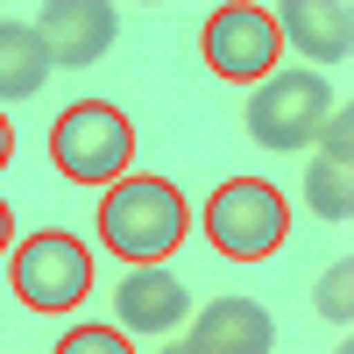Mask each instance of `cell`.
<instances>
[{
    "label": "cell",
    "instance_id": "obj_1",
    "mask_svg": "<svg viewBox=\"0 0 354 354\" xmlns=\"http://www.w3.org/2000/svg\"><path fill=\"white\" fill-rule=\"evenodd\" d=\"M185 198H177V185H163V177H121V185H106L100 198V234L113 255L128 262H163L177 241H185Z\"/></svg>",
    "mask_w": 354,
    "mask_h": 354
},
{
    "label": "cell",
    "instance_id": "obj_2",
    "mask_svg": "<svg viewBox=\"0 0 354 354\" xmlns=\"http://www.w3.org/2000/svg\"><path fill=\"white\" fill-rule=\"evenodd\" d=\"M50 156H57L64 177H78V185H121V170H128V156H135V128H128L121 106L78 100V106L57 113Z\"/></svg>",
    "mask_w": 354,
    "mask_h": 354
},
{
    "label": "cell",
    "instance_id": "obj_3",
    "mask_svg": "<svg viewBox=\"0 0 354 354\" xmlns=\"http://www.w3.org/2000/svg\"><path fill=\"white\" fill-rule=\"evenodd\" d=\"M283 198L277 185H262V177H227V185L213 192V205H205V234H213V248L234 255V262H262L283 248Z\"/></svg>",
    "mask_w": 354,
    "mask_h": 354
},
{
    "label": "cell",
    "instance_id": "obj_4",
    "mask_svg": "<svg viewBox=\"0 0 354 354\" xmlns=\"http://www.w3.org/2000/svg\"><path fill=\"white\" fill-rule=\"evenodd\" d=\"M326 113H333V93L319 71H270L248 93V135L262 149H305Z\"/></svg>",
    "mask_w": 354,
    "mask_h": 354
},
{
    "label": "cell",
    "instance_id": "obj_5",
    "mask_svg": "<svg viewBox=\"0 0 354 354\" xmlns=\"http://www.w3.org/2000/svg\"><path fill=\"white\" fill-rule=\"evenodd\" d=\"M85 290H93V255H85L71 234H28V241L15 248V298L28 312H71Z\"/></svg>",
    "mask_w": 354,
    "mask_h": 354
},
{
    "label": "cell",
    "instance_id": "obj_6",
    "mask_svg": "<svg viewBox=\"0 0 354 354\" xmlns=\"http://www.w3.org/2000/svg\"><path fill=\"white\" fill-rule=\"evenodd\" d=\"M36 28V43L50 64H64V71H85V64H100V57L113 50V36H121V15L106 8V0H50V8L28 21Z\"/></svg>",
    "mask_w": 354,
    "mask_h": 354
},
{
    "label": "cell",
    "instance_id": "obj_7",
    "mask_svg": "<svg viewBox=\"0 0 354 354\" xmlns=\"http://www.w3.org/2000/svg\"><path fill=\"white\" fill-rule=\"evenodd\" d=\"M205 64L220 78H270L277 71V21L270 8H213L205 15Z\"/></svg>",
    "mask_w": 354,
    "mask_h": 354
},
{
    "label": "cell",
    "instance_id": "obj_8",
    "mask_svg": "<svg viewBox=\"0 0 354 354\" xmlns=\"http://www.w3.org/2000/svg\"><path fill=\"white\" fill-rule=\"evenodd\" d=\"M113 312H121V333H170V326H185V283H177L163 262H142L135 277H121V290H113Z\"/></svg>",
    "mask_w": 354,
    "mask_h": 354
},
{
    "label": "cell",
    "instance_id": "obj_9",
    "mask_svg": "<svg viewBox=\"0 0 354 354\" xmlns=\"http://www.w3.org/2000/svg\"><path fill=\"white\" fill-rule=\"evenodd\" d=\"M277 326H270V312H262L255 298H213L198 319H192V354H270Z\"/></svg>",
    "mask_w": 354,
    "mask_h": 354
},
{
    "label": "cell",
    "instance_id": "obj_10",
    "mask_svg": "<svg viewBox=\"0 0 354 354\" xmlns=\"http://www.w3.org/2000/svg\"><path fill=\"white\" fill-rule=\"evenodd\" d=\"M270 21L312 64H347V50H354V8H340V0H283Z\"/></svg>",
    "mask_w": 354,
    "mask_h": 354
},
{
    "label": "cell",
    "instance_id": "obj_11",
    "mask_svg": "<svg viewBox=\"0 0 354 354\" xmlns=\"http://www.w3.org/2000/svg\"><path fill=\"white\" fill-rule=\"evenodd\" d=\"M50 78V57L28 21H0V100H36Z\"/></svg>",
    "mask_w": 354,
    "mask_h": 354
},
{
    "label": "cell",
    "instance_id": "obj_12",
    "mask_svg": "<svg viewBox=\"0 0 354 354\" xmlns=\"http://www.w3.org/2000/svg\"><path fill=\"white\" fill-rule=\"evenodd\" d=\"M305 198H312V213H319V220H347V213H354L347 163H326V156H319V163H312V177H305Z\"/></svg>",
    "mask_w": 354,
    "mask_h": 354
},
{
    "label": "cell",
    "instance_id": "obj_13",
    "mask_svg": "<svg viewBox=\"0 0 354 354\" xmlns=\"http://www.w3.org/2000/svg\"><path fill=\"white\" fill-rule=\"evenodd\" d=\"M347 290H354V262H333L326 283H319V312H326L333 326H347V319H354V298H347Z\"/></svg>",
    "mask_w": 354,
    "mask_h": 354
},
{
    "label": "cell",
    "instance_id": "obj_14",
    "mask_svg": "<svg viewBox=\"0 0 354 354\" xmlns=\"http://www.w3.org/2000/svg\"><path fill=\"white\" fill-rule=\"evenodd\" d=\"M57 354H135L121 333H106V326H71L64 340H57Z\"/></svg>",
    "mask_w": 354,
    "mask_h": 354
},
{
    "label": "cell",
    "instance_id": "obj_15",
    "mask_svg": "<svg viewBox=\"0 0 354 354\" xmlns=\"http://www.w3.org/2000/svg\"><path fill=\"white\" fill-rule=\"evenodd\" d=\"M319 135H326V163H347V149H354V106H333L326 121H319Z\"/></svg>",
    "mask_w": 354,
    "mask_h": 354
},
{
    "label": "cell",
    "instance_id": "obj_16",
    "mask_svg": "<svg viewBox=\"0 0 354 354\" xmlns=\"http://www.w3.org/2000/svg\"><path fill=\"white\" fill-rule=\"evenodd\" d=\"M8 156H15V128H8V113H0V170H8Z\"/></svg>",
    "mask_w": 354,
    "mask_h": 354
},
{
    "label": "cell",
    "instance_id": "obj_17",
    "mask_svg": "<svg viewBox=\"0 0 354 354\" xmlns=\"http://www.w3.org/2000/svg\"><path fill=\"white\" fill-rule=\"evenodd\" d=\"M8 241H15V220H8V198H0V255H8Z\"/></svg>",
    "mask_w": 354,
    "mask_h": 354
},
{
    "label": "cell",
    "instance_id": "obj_18",
    "mask_svg": "<svg viewBox=\"0 0 354 354\" xmlns=\"http://www.w3.org/2000/svg\"><path fill=\"white\" fill-rule=\"evenodd\" d=\"M163 354H192V347H163Z\"/></svg>",
    "mask_w": 354,
    "mask_h": 354
}]
</instances>
